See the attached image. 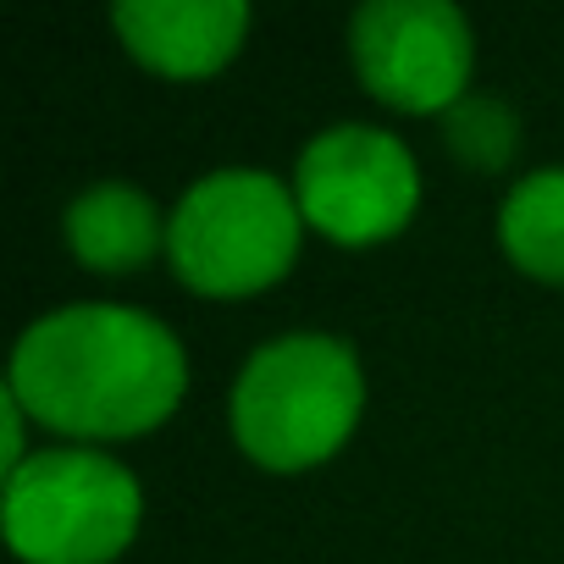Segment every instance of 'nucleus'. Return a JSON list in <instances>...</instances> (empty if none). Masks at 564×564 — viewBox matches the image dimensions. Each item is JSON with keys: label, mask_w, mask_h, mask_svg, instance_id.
<instances>
[{"label": "nucleus", "mask_w": 564, "mask_h": 564, "mask_svg": "<svg viewBox=\"0 0 564 564\" xmlns=\"http://www.w3.org/2000/svg\"><path fill=\"white\" fill-rule=\"evenodd\" d=\"M7 388L67 437H133L177 410L188 360L177 333L133 305H62L18 338Z\"/></svg>", "instance_id": "obj_1"}, {"label": "nucleus", "mask_w": 564, "mask_h": 564, "mask_svg": "<svg viewBox=\"0 0 564 564\" xmlns=\"http://www.w3.org/2000/svg\"><path fill=\"white\" fill-rule=\"evenodd\" d=\"M366 377L344 338L289 333L249 355L232 388V432L265 470H305L327 459L360 421Z\"/></svg>", "instance_id": "obj_2"}, {"label": "nucleus", "mask_w": 564, "mask_h": 564, "mask_svg": "<svg viewBox=\"0 0 564 564\" xmlns=\"http://www.w3.org/2000/svg\"><path fill=\"white\" fill-rule=\"evenodd\" d=\"M305 210L294 188L260 166L205 172L166 216L172 271L199 294H254L294 265Z\"/></svg>", "instance_id": "obj_3"}, {"label": "nucleus", "mask_w": 564, "mask_h": 564, "mask_svg": "<svg viewBox=\"0 0 564 564\" xmlns=\"http://www.w3.org/2000/svg\"><path fill=\"white\" fill-rule=\"evenodd\" d=\"M139 509L133 470L95 448H45L7 476V542L29 564H111Z\"/></svg>", "instance_id": "obj_4"}, {"label": "nucleus", "mask_w": 564, "mask_h": 564, "mask_svg": "<svg viewBox=\"0 0 564 564\" xmlns=\"http://www.w3.org/2000/svg\"><path fill=\"white\" fill-rule=\"evenodd\" d=\"M294 199L305 221L327 238L377 243L410 221L421 199V172L399 133L371 122H338L300 150Z\"/></svg>", "instance_id": "obj_5"}, {"label": "nucleus", "mask_w": 564, "mask_h": 564, "mask_svg": "<svg viewBox=\"0 0 564 564\" xmlns=\"http://www.w3.org/2000/svg\"><path fill=\"white\" fill-rule=\"evenodd\" d=\"M349 56L366 89L399 111L459 106L470 78V23L448 0H366L349 18Z\"/></svg>", "instance_id": "obj_6"}, {"label": "nucleus", "mask_w": 564, "mask_h": 564, "mask_svg": "<svg viewBox=\"0 0 564 564\" xmlns=\"http://www.w3.org/2000/svg\"><path fill=\"white\" fill-rule=\"evenodd\" d=\"M249 29L243 0H117L122 45L166 73V78H205L216 73Z\"/></svg>", "instance_id": "obj_7"}, {"label": "nucleus", "mask_w": 564, "mask_h": 564, "mask_svg": "<svg viewBox=\"0 0 564 564\" xmlns=\"http://www.w3.org/2000/svg\"><path fill=\"white\" fill-rule=\"evenodd\" d=\"M67 243L95 271H133L166 243V221L133 183H95L67 210Z\"/></svg>", "instance_id": "obj_8"}, {"label": "nucleus", "mask_w": 564, "mask_h": 564, "mask_svg": "<svg viewBox=\"0 0 564 564\" xmlns=\"http://www.w3.org/2000/svg\"><path fill=\"white\" fill-rule=\"evenodd\" d=\"M498 232L520 271L564 282V166L520 177L498 210Z\"/></svg>", "instance_id": "obj_9"}, {"label": "nucleus", "mask_w": 564, "mask_h": 564, "mask_svg": "<svg viewBox=\"0 0 564 564\" xmlns=\"http://www.w3.org/2000/svg\"><path fill=\"white\" fill-rule=\"evenodd\" d=\"M448 144L470 161V166H503L514 150V117L498 100H459L448 106Z\"/></svg>", "instance_id": "obj_10"}, {"label": "nucleus", "mask_w": 564, "mask_h": 564, "mask_svg": "<svg viewBox=\"0 0 564 564\" xmlns=\"http://www.w3.org/2000/svg\"><path fill=\"white\" fill-rule=\"evenodd\" d=\"M23 399L7 388L0 393V421H7V432H0V465H7V476L18 470V465H29V454H23Z\"/></svg>", "instance_id": "obj_11"}]
</instances>
